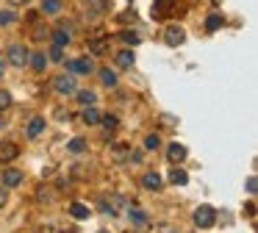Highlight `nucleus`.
Listing matches in <instances>:
<instances>
[{
	"label": "nucleus",
	"mask_w": 258,
	"mask_h": 233,
	"mask_svg": "<svg viewBox=\"0 0 258 233\" xmlns=\"http://www.w3.org/2000/svg\"><path fill=\"white\" fill-rule=\"evenodd\" d=\"M84 150H86V141L81 139V136H75V139L70 141V153H75V155H78V153H84Z\"/></svg>",
	"instance_id": "26"
},
{
	"label": "nucleus",
	"mask_w": 258,
	"mask_h": 233,
	"mask_svg": "<svg viewBox=\"0 0 258 233\" xmlns=\"http://www.w3.org/2000/svg\"><path fill=\"white\" fill-rule=\"evenodd\" d=\"M169 184H175V186H186L189 184V175L181 170V167H178V164L169 170Z\"/></svg>",
	"instance_id": "12"
},
{
	"label": "nucleus",
	"mask_w": 258,
	"mask_h": 233,
	"mask_svg": "<svg viewBox=\"0 0 258 233\" xmlns=\"http://www.w3.org/2000/svg\"><path fill=\"white\" fill-rule=\"evenodd\" d=\"M17 155H20V147H17L14 141H6V144H0V161H14Z\"/></svg>",
	"instance_id": "9"
},
{
	"label": "nucleus",
	"mask_w": 258,
	"mask_h": 233,
	"mask_svg": "<svg viewBox=\"0 0 258 233\" xmlns=\"http://www.w3.org/2000/svg\"><path fill=\"white\" fill-rule=\"evenodd\" d=\"M164 42H167L169 47H178V45L186 42V31H183L181 25H169V28L164 31Z\"/></svg>",
	"instance_id": "4"
},
{
	"label": "nucleus",
	"mask_w": 258,
	"mask_h": 233,
	"mask_svg": "<svg viewBox=\"0 0 258 233\" xmlns=\"http://www.w3.org/2000/svg\"><path fill=\"white\" fill-rule=\"evenodd\" d=\"M67 72H72V75H92L95 64H92V58H75V61L67 64Z\"/></svg>",
	"instance_id": "5"
},
{
	"label": "nucleus",
	"mask_w": 258,
	"mask_h": 233,
	"mask_svg": "<svg viewBox=\"0 0 258 233\" xmlns=\"http://www.w3.org/2000/svg\"><path fill=\"white\" fill-rule=\"evenodd\" d=\"M222 14H211L208 17V20H206V31H219V28H222Z\"/></svg>",
	"instance_id": "23"
},
{
	"label": "nucleus",
	"mask_w": 258,
	"mask_h": 233,
	"mask_svg": "<svg viewBox=\"0 0 258 233\" xmlns=\"http://www.w3.org/2000/svg\"><path fill=\"white\" fill-rule=\"evenodd\" d=\"M6 200H8V191H6V189H0V208L6 205Z\"/></svg>",
	"instance_id": "35"
},
{
	"label": "nucleus",
	"mask_w": 258,
	"mask_h": 233,
	"mask_svg": "<svg viewBox=\"0 0 258 233\" xmlns=\"http://www.w3.org/2000/svg\"><path fill=\"white\" fill-rule=\"evenodd\" d=\"M100 81H103L108 89H114V86H117V72L108 70V67H103V70H100Z\"/></svg>",
	"instance_id": "18"
},
{
	"label": "nucleus",
	"mask_w": 258,
	"mask_h": 233,
	"mask_svg": "<svg viewBox=\"0 0 258 233\" xmlns=\"http://www.w3.org/2000/svg\"><path fill=\"white\" fill-rule=\"evenodd\" d=\"M98 122L105 128V131H117V125H119V120L114 117V114H105V117H100Z\"/></svg>",
	"instance_id": "21"
},
{
	"label": "nucleus",
	"mask_w": 258,
	"mask_h": 233,
	"mask_svg": "<svg viewBox=\"0 0 258 233\" xmlns=\"http://www.w3.org/2000/svg\"><path fill=\"white\" fill-rule=\"evenodd\" d=\"M42 11L50 14V17H56V14L64 11V6H61V0H42Z\"/></svg>",
	"instance_id": "15"
},
{
	"label": "nucleus",
	"mask_w": 258,
	"mask_h": 233,
	"mask_svg": "<svg viewBox=\"0 0 258 233\" xmlns=\"http://www.w3.org/2000/svg\"><path fill=\"white\" fill-rule=\"evenodd\" d=\"M78 94V103L81 106H95L98 103V94L92 92V89H81V92H75Z\"/></svg>",
	"instance_id": "17"
},
{
	"label": "nucleus",
	"mask_w": 258,
	"mask_h": 233,
	"mask_svg": "<svg viewBox=\"0 0 258 233\" xmlns=\"http://www.w3.org/2000/svg\"><path fill=\"white\" fill-rule=\"evenodd\" d=\"M128 217H131L133 225H145V222H147V217H145V211H142V208H131V211H128Z\"/></svg>",
	"instance_id": "25"
},
{
	"label": "nucleus",
	"mask_w": 258,
	"mask_h": 233,
	"mask_svg": "<svg viewBox=\"0 0 258 233\" xmlns=\"http://www.w3.org/2000/svg\"><path fill=\"white\" fill-rule=\"evenodd\" d=\"M128 20H136V11H128V14H119V22H128Z\"/></svg>",
	"instance_id": "34"
},
{
	"label": "nucleus",
	"mask_w": 258,
	"mask_h": 233,
	"mask_svg": "<svg viewBox=\"0 0 258 233\" xmlns=\"http://www.w3.org/2000/svg\"><path fill=\"white\" fill-rule=\"evenodd\" d=\"M3 125H6V122H0V128H3Z\"/></svg>",
	"instance_id": "37"
},
{
	"label": "nucleus",
	"mask_w": 258,
	"mask_h": 233,
	"mask_svg": "<svg viewBox=\"0 0 258 233\" xmlns=\"http://www.w3.org/2000/svg\"><path fill=\"white\" fill-rule=\"evenodd\" d=\"M8 106H11V94H8V92H3V89H0V111H6Z\"/></svg>",
	"instance_id": "30"
},
{
	"label": "nucleus",
	"mask_w": 258,
	"mask_h": 233,
	"mask_svg": "<svg viewBox=\"0 0 258 233\" xmlns=\"http://www.w3.org/2000/svg\"><path fill=\"white\" fill-rule=\"evenodd\" d=\"M28 58H31V53H28V47H25V45H11V47H8V61L14 64V67H25V64H28Z\"/></svg>",
	"instance_id": "3"
},
{
	"label": "nucleus",
	"mask_w": 258,
	"mask_h": 233,
	"mask_svg": "<svg viewBox=\"0 0 258 233\" xmlns=\"http://www.w3.org/2000/svg\"><path fill=\"white\" fill-rule=\"evenodd\" d=\"M161 147V139H158V134H150L145 139V150H158Z\"/></svg>",
	"instance_id": "27"
},
{
	"label": "nucleus",
	"mask_w": 258,
	"mask_h": 233,
	"mask_svg": "<svg viewBox=\"0 0 258 233\" xmlns=\"http://www.w3.org/2000/svg\"><path fill=\"white\" fill-rule=\"evenodd\" d=\"M70 214H72V217H75V219H89V208H86V205L84 203H72L70 205Z\"/></svg>",
	"instance_id": "19"
},
{
	"label": "nucleus",
	"mask_w": 258,
	"mask_h": 233,
	"mask_svg": "<svg viewBox=\"0 0 258 233\" xmlns=\"http://www.w3.org/2000/svg\"><path fill=\"white\" fill-rule=\"evenodd\" d=\"M142 186H145L147 191H158L161 186H164V181H161L158 172H147V175L142 178Z\"/></svg>",
	"instance_id": "8"
},
{
	"label": "nucleus",
	"mask_w": 258,
	"mask_h": 233,
	"mask_svg": "<svg viewBox=\"0 0 258 233\" xmlns=\"http://www.w3.org/2000/svg\"><path fill=\"white\" fill-rule=\"evenodd\" d=\"M45 131V120L42 117H34V120L28 122V128H25V134H28V139H36V136Z\"/></svg>",
	"instance_id": "13"
},
{
	"label": "nucleus",
	"mask_w": 258,
	"mask_h": 233,
	"mask_svg": "<svg viewBox=\"0 0 258 233\" xmlns=\"http://www.w3.org/2000/svg\"><path fill=\"white\" fill-rule=\"evenodd\" d=\"M167 158H169V164H181L183 158H186V147L178 144V141H172V144L167 147Z\"/></svg>",
	"instance_id": "7"
},
{
	"label": "nucleus",
	"mask_w": 258,
	"mask_h": 233,
	"mask_svg": "<svg viewBox=\"0 0 258 233\" xmlns=\"http://www.w3.org/2000/svg\"><path fill=\"white\" fill-rule=\"evenodd\" d=\"M3 67H6V64H3V58H0V78H3Z\"/></svg>",
	"instance_id": "36"
},
{
	"label": "nucleus",
	"mask_w": 258,
	"mask_h": 233,
	"mask_svg": "<svg viewBox=\"0 0 258 233\" xmlns=\"http://www.w3.org/2000/svg\"><path fill=\"white\" fill-rule=\"evenodd\" d=\"M247 191H250V194H256V191H258V178L256 175L247 178Z\"/></svg>",
	"instance_id": "31"
},
{
	"label": "nucleus",
	"mask_w": 258,
	"mask_h": 233,
	"mask_svg": "<svg viewBox=\"0 0 258 233\" xmlns=\"http://www.w3.org/2000/svg\"><path fill=\"white\" fill-rule=\"evenodd\" d=\"M175 3H178V0H155V3H153V11H150V14H153V20H164V17L172 11Z\"/></svg>",
	"instance_id": "6"
},
{
	"label": "nucleus",
	"mask_w": 258,
	"mask_h": 233,
	"mask_svg": "<svg viewBox=\"0 0 258 233\" xmlns=\"http://www.w3.org/2000/svg\"><path fill=\"white\" fill-rule=\"evenodd\" d=\"M125 147H122V144H117V147H114V158H117V161H122V158H125Z\"/></svg>",
	"instance_id": "32"
},
{
	"label": "nucleus",
	"mask_w": 258,
	"mask_h": 233,
	"mask_svg": "<svg viewBox=\"0 0 258 233\" xmlns=\"http://www.w3.org/2000/svg\"><path fill=\"white\" fill-rule=\"evenodd\" d=\"M214 222H216V211L211 205H200L195 211V225L197 228H214Z\"/></svg>",
	"instance_id": "2"
},
{
	"label": "nucleus",
	"mask_w": 258,
	"mask_h": 233,
	"mask_svg": "<svg viewBox=\"0 0 258 233\" xmlns=\"http://www.w3.org/2000/svg\"><path fill=\"white\" fill-rule=\"evenodd\" d=\"M105 50H108V39H105V36H95V39H89V53L103 56Z\"/></svg>",
	"instance_id": "11"
},
{
	"label": "nucleus",
	"mask_w": 258,
	"mask_h": 233,
	"mask_svg": "<svg viewBox=\"0 0 258 233\" xmlns=\"http://www.w3.org/2000/svg\"><path fill=\"white\" fill-rule=\"evenodd\" d=\"M100 233H105V231H100Z\"/></svg>",
	"instance_id": "38"
},
{
	"label": "nucleus",
	"mask_w": 258,
	"mask_h": 233,
	"mask_svg": "<svg viewBox=\"0 0 258 233\" xmlns=\"http://www.w3.org/2000/svg\"><path fill=\"white\" fill-rule=\"evenodd\" d=\"M119 39H122V42H125V45H133V47H136V45L142 42V39H139V34H136V31H122V34H119Z\"/></svg>",
	"instance_id": "24"
},
{
	"label": "nucleus",
	"mask_w": 258,
	"mask_h": 233,
	"mask_svg": "<svg viewBox=\"0 0 258 233\" xmlns=\"http://www.w3.org/2000/svg\"><path fill=\"white\" fill-rule=\"evenodd\" d=\"M50 61H64V47L53 45V50H50Z\"/></svg>",
	"instance_id": "29"
},
{
	"label": "nucleus",
	"mask_w": 258,
	"mask_h": 233,
	"mask_svg": "<svg viewBox=\"0 0 258 233\" xmlns=\"http://www.w3.org/2000/svg\"><path fill=\"white\" fill-rule=\"evenodd\" d=\"M53 89L58 94H75L78 92V84H75V75L72 72H64V75L53 78Z\"/></svg>",
	"instance_id": "1"
},
{
	"label": "nucleus",
	"mask_w": 258,
	"mask_h": 233,
	"mask_svg": "<svg viewBox=\"0 0 258 233\" xmlns=\"http://www.w3.org/2000/svg\"><path fill=\"white\" fill-rule=\"evenodd\" d=\"M22 184V172L20 170H6L3 172V186L6 189H14V186Z\"/></svg>",
	"instance_id": "10"
},
{
	"label": "nucleus",
	"mask_w": 258,
	"mask_h": 233,
	"mask_svg": "<svg viewBox=\"0 0 258 233\" xmlns=\"http://www.w3.org/2000/svg\"><path fill=\"white\" fill-rule=\"evenodd\" d=\"M244 214H247V217H256V203H247V205H244Z\"/></svg>",
	"instance_id": "33"
},
{
	"label": "nucleus",
	"mask_w": 258,
	"mask_h": 233,
	"mask_svg": "<svg viewBox=\"0 0 258 233\" xmlns=\"http://www.w3.org/2000/svg\"><path fill=\"white\" fill-rule=\"evenodd\" d=\"M53 42L58 45V47H64V45H70V34H67V25L58 31H53Z\"/></svg>",
	"instance_id": "20"
},
{
	"label": "nucleus",
	"mask_w": 258,
	"mask_h": 233,
	"mask_svg": "<svg viewBox=\"0 0 258 233\" xmlns=\"http://www.w3.org/2000/svg\"><path fill=\"white\" fill-rule=\"evenodd\" d=\"M98 120H100V111H98V108H92V106H86L84 122H86V125H98Z\"/></svg>",
	"instance_id": "22"
},
{
	"label": "nucleus",
	"mask_w": 258,
	"mask_h": 233,
	"mask_svg": "<svg viewBox=\"0 0 258 233\" xmlns=\"http://www.w3.org/2000/svg\"><path fill=\"white\" fill-rule=\"evenodd\" d=\"M14 20H17L14 11H8V8H3V11H0V25H11Z\"/></svg>",
	"instance_id": "28"
},
{
	"label": "nucleus",
	"mask_w": 258,
	"mask_h": 233,
	"mask_svg": "<svg viewBox=\"0 0 258 233\" xmlns=\"http://www.w3.org/2000/svg\"><path fill=\"white\" fill-rule=\"evenodd\" d=\"M133 50H119L117 53V67H122V70H131L133 67Z\"/></svg>",
	"instance_id": "14"
},
{
	"label": "nucleus",
	"mask_w": 258,
	"mask_h": 233,
	"mask_svg": "<svg viewBox=\"0 0 258 233\" xmlns=\"http://www.w3.org/2000/svg\"><path fill=\"white\" fill-rule=\"evenodd\" d=\"M28 64L34 67L36 72H45V70H48V58H45V53H31Z\"/></svg>",
	"instance_id": "16"
}]
</instances>
